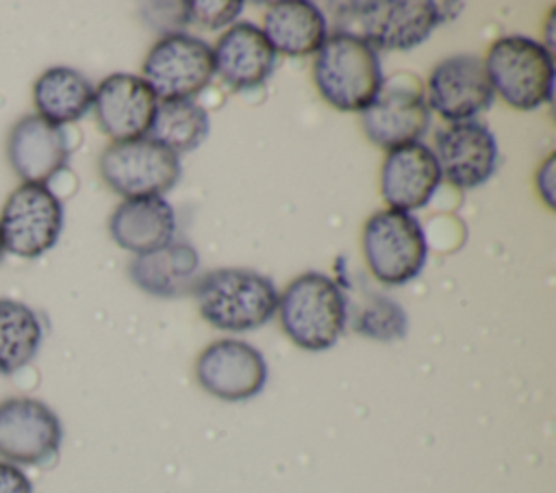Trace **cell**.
<instances>
[{
    "label": "cell",
    "mask_w": 556,
    "mask_h": 493,
    "mask_svg": "<svg viewBox=\"0 0 556 493\" xmlns=\"http://www.w3.org/2000/svg\"><path fill=\"white\" fill-rule=\"evenodd\" d=\"M278 313L285 334L308 352L332 347L348 321L341 287L319 271H306L291 280L278 298Z\"/></svg>",
    "instance_id": "obj_4"
},
{
    "label": "cell",
    "mask_w": 556,
    "mask_h": 493,
    "mask_svg": "<svg viewBox=\"0 0 556 493\" xmlns=\"http://www.w3.org/2000/svg\"><path fill=\"white\" fill-rule=\"evenodd\" d=\"M263 35L276 52L306 56L321 48L328 37V22L317 4L287 0L269 4L263 20Z\"/></svg>",
    "instance_id": "obj_20"
},
{
    "label": "cell",
    "mask_w": 556,
    "mask_h": 493,
    "mask_svg": "<svg viewBox=\"0 0 556 493\" xmlns=\"http://www.w3.org/2000/svg\"><path fill=\"white\" fill-rule=\"evenodd\" d=\"M211 130L208 113L193 100L161 102L146 137L159 141L174 154L195 150Z\"/></svg>",
    "instance_id": "obj_23"
},
{
    "label": "cell",
    "mask_w": 556,
    "mask_h": 493,
    "mask_svg": "<svg viewBox=\"0 0 556 493\" xmlns=\"http://www.w3.org/2000/svg\"><path fill=\"white\" fill-rule=\"evenodd\" d=\"M200 387L226 402H241L258 395L267 382L263 354L239 339L213 341L195 361Z\"/></svg>",
    "instance_id": "obj_11"
},
{
    "label": "cell",
    "mask_w": 556,
    "mask_h": 493,
    "mask_svg": "<svg viewBox=\"0 0 556 493\" xmlns=\"http://www.w3.org/2000/svg\"><path fill=\"white\" fill-rule=\"evenodd\" d=\"M7 156L22 182L48 185L70 159V143L61 126L35 115L20 117L7 139Z\"/></svg>",
    "instance_id": "obj_15"
},
{
    "label": "cell",
    "mask_w": 556,
    "mask_h": 493,
    "mask_svg": "<svg viewBox=\"0 0 556 493\" xmlns=\"http://www.w3.org/2000/svg\"><path fill=\"white\" fill-rule=\"evenodd\" d=\"M552 161H554V159L549 156V159H547V163H545V165H543V169H541L543 174H552ZM536 180H543V176L539 174V178H536ZM539 185H541V189H543V198H545V202H547L549 206H554V202H552V198H549V193H547V189L552 187V185H549V180H545V182H539Z\"/></svg>",
    "instance_id": "obj_28"
},
{
    "label": "cell",
    "mask_w": 556,
    "mask_h": 493,
    "mask_svg": "<svg viewBox=\"0 0 556 493\" xmlns=\"http://www.w3.org/2000/svg\"><path fill=\"white\" fill-rule=\"evenodd\" d=\"M0 493H33L30 478L7 460H0Z\"/></svg>",
    "instance_id": "obj_27"
},
{
    "label": "cell",
    "mask_w": 556,
    "mask_h": 493,
    "mask_svg": "<svg viewBox=\"0 0 556 493\" xmlns=\"http://www.w3.org/2000/svg\"><path fill=\"white\" fill-rule=\"evenodd\" d=\"M493 93L497 91L513 109L532 111L552 100L554 59L552 52L521 35L497 39L484 61Z\"/></svg>",
    "instance_id": "obj_5"
},
{
    "label": "cell",
    "mask_w": 556,
    "mask_h": 493,
    "mask_svg": "<svg viewBox=\"0 0 556 493\" xmlns=\"http://www.w3.org/2000/svg\"><path fill=\"white\" fill-rule=\"evenodd\" d=\"M441 182L434 152L415 141L391 148L382 163L380 191L395 211H415L430 202Z\"/></svg>",
    "instance_id": "obj_16"
},
{
    "label": "cell",
    "mask_w": 556,
    "mask_h": 493,
    "mask_svg": "<svg viewBox=\"0 0 556 493\" xmlns=\"http://www.w3.org/2000/svg\"><path fill=\"white\" fill-rule=\"evenodd\" d=\"M63 204L48 185L22 182L0 211V241L4 252L20 258L46 254L61 235Z\"/></svg>",
    "instance_id": "obj_9"
},
{
    "label": "cell",
    "mask_w": 556,
    "mask_h": 493,
    "mask_svg": "<svg viewBox=\"0 0 556 493\" xmlns=\"http://www.w3.org/2000/svg\"><path fill=\"white\" fill-rule=\"evenodd\" d=\"M200 256L185 241H172L154 252L135 256L128 271L139 289L159 298H178L195 285Z\"/></svg>",
    "instance_id": "obj_21"
},
{
    "label": "cell",
    "mask_w": 556,
    "mask_h": 493,
    "mask_svg": "<svg viewBox=\"0 0 556 493\" xmlns=\"http://www.w3.org/2000/svg\"><path fill=\"white\" fill-rule=\"evenodd\" d=\"M441 169L452 185L473 189L486 182L497 165V143L491 130L473 119L454 122L437 135L432 150Z\"/></svg>",
    "instance_id": "obj_14"
},
{
    "label": "cell",
    "mask_w": 556,
    "mask_h": 493,
    "mask_svg": "<svg viewBox=\"0 0 556 493\" xmlns=\"http://www.w3.org/2000/svg\"><path fill=\"white\" fill-rule=\"evenodd\" d=\"M361 115L367 137L384 150L419 141L430 126V109L421 91L397 85L382 87Z\"/></svg>",
    "instance_id": "obj_17"
},
{
    "label": "cell",
    "mask_w": 556,
    "mask_h": 493,
    "mask_svg": "<svg viewBox=\"0 0 556 493\" xmlns=\"http://www.w3.org/2000/svg\"><path fill=\"white\" fill-rule=\"evenodd\" d=\"M2 256H4V248H2V241H0V261H2Z\"/></svg>",
    "instance_id": "obj_29"
},
{
    "label": "cell",
    "mask_w": 556,
    "mask_h": 493,
    "mask_svg": "<svg viewBox=\"0 0 556 493\" xmlns=\"http://www.w3.org/2000/svg\"><path fill=\"white\" fill-rule=\"evenodd\" d=\"M313 80L319 96L339 111L363 113L384 87L378 52L350 33H332L317 50Z\"/></svg>",
    "instance_id": "obj_1"
},
{
    "label": "cell",
    "mask_w": 556,
    "mask_h": 493,
    "mask_svg": "<svg viewBox=\"0 0 556 493\" xmlns=\"http://www.w3.org/2000/svg\"><path fill=\"white\" fill-rule=\"evenodd\" d=\"M185 20L195 22L208 30L222 28L230 24L239 11L243 9L241 2H185Z\"/></svg>",
    "instance_id": "obj_26"
},
{
    "label": "cell",
    "mask_w": 556,
    "mask_h": 493,
    "mask_svg": "<svg viewBox=\"0 0 556 493\" xmlns=\"http://www.w3.org/2000/svg\"><path fill=\"white\" fill-rule=\"evenodd\" d=\"M354 328L371 339H397L406 332V315L393 300L376 295L358 311Z\"/></svg>",
    "instance_id": "obj_25"
},
{
    "label": "cell",
    "mask_w": 556,
    "mask_h": 493,
    "mask_svg": "<svg viewBox=\"0 0 556 493\" xmlns=\"http://www.w3.org/2000/svg\"><path fill=\"white\" fill-rule=\"evenodd\" d=\"M109 232L119 248L141 256L174 241L176 215L161 195L128 198L113 211Z\"/></svg>",
    "instance_id": "obj_19"
},
{
    "label": "cell",
    "mask_w": 556,
    "mask_h": 493,
    "mask_svg": "<svg viewBox=\"0 0 556 493\" xmlns=\"http://www.w3.org/2000/svg\"><path fill=\"white\" fill-rule=\"evenodd\" d=\"M363 250L374 278L389 287L417 278L428 256L421 224L410 213L395 208L378 211L367 219Z\"/></svg>",
    "instance_id": "obj_6"
},
{
    "label": "cell",
    "mask_w": 556,
    "mask_h": 493,
    "mask_svg": "<svg viewBox=\"0 0 556 493\" xmlns=\"http://www.w3.org/2000/svg\"><path fill=\"white\" fill-rule=\"evenodd\" d=\"M56 413L35 397L0 402V458L11 465H46L61 447Z\"/></svg>",
    "instance_id": "obj_10"
},
{
    "label": "cell",
    "mask_w": 556,
    "mask_h": 493,
    "mask_svg": "<svg viewBox=\"0 0 556 493\" xmlns=\"http://www.w3.org/2000/svg\"><path fill=\"white\" fill-rule=\"evenodd\" d=\"M159 98L150 85L135 74H111L93 89L96 119L113 141H130L146 137Z\"/></svg>",
    "instance_id": "obj_13"
},
{
    "label": "cell",
    "mask_w": 556,
    "mask_h": 493,
    "mask_svg": "<svg viewBox=\"0 0 556 493\" xmlns=\"http://www.w3.org/2000/svg\"><path fill=\"white\" fill-rule=\"evenodd\" d=\"M37 115L63 126L80 119L93 106V85L74 67H48L33 85Z\"/></svg>",
    "instance_id": "obj_22"
},
{
    "label": "cell",
    "mask_w": 556,
    "mask_h": 493,
    "mask_svg": "<svg viewBox=\"0 0 556 493\" xmlns=\"http://www.w3.org/2000/svg\"><path fill=\"white\" fill-rule=\"evenodd\" d=\"M213 76L215 59L211 46L187 33L165 35L143 61V80L161 102L193 100L208 87Z\"/></svg>",
    "instance_id": "obj_8"
},
{
    "label": "cell",
    "mask_w": 556,
    "mask_h": 493,
    "mask_svg": "<svg viewBox=\"0 0 556 493\" xmlns=\"http://www.w3.org/2000/svg\"><path fill=\"white\" fill-rule=\"evenodd\" d=\"M215 72L232 89L263 85L276 67V50L263 30L250 22L232 24L215 43Z\"/></svg>",
    "instance_id": "obj_18"
},
{
    "label": "cell",
    "mask_w": 556,
    "mask_h": 493,
    "mask_svg": "<svg viewBox=\"0 0 556 493\" xmlns=\"http://www.w3.org/2000/svg\"><path fill=\"white\" fill-rule=\"evenodd\" d=\"M484 61L473 54H456L434 65L428 78V109L443 119L467 122L493 104Z\"/></svg>",
    "instance_id": "obj_12"
},
{
    "label": "cell",
    "mask_w": 556,
    "mask_h": 493,
    "mask_svg": "<svg viewBox=\"0 0 556 493\" xmlns=\"http://www.w3.org/2000/svg\"><path fill=\"white\" fill-rule=\"evenodd\" d=\"M100 174L104 182L126 200L163 198L180 178V159L150 137L113 141L100 154Z\"/></svg>",
    "instance_id": "obj_7"
},
{
    "label": "cell",
    "mask_w": 556,
    "mask_h": 493,
    "mask_svg": "<svg viewBox=\"0 0 556 493\" xmlns=\"http://www.w3.org/2000/svg\"><path fill=\"white\" fill-rule=\"evenodd\" d=\"M41 345V324L33 308L0 298V374L26 367Z\"/></svg>",
    "instance_id": "obj_24"
},
{
    "label": "cell",
    "mask_w": 556,
    "mask_h": 493,
    "mask_svg": "<svg viewBox=\"0 0 556 493\" xmlns=\"http://www.w3.org/2000/svg\"><path fill=\"white\" fill-rule=\"evenodd\" d=\"M450 2L430 0H382L339 4V33L367 41L374 50H410L424 43L430 33L454 11Z\"/></svg>",
    "instance_id": "obj_3"
},
{
    "label": "cell",
    "mask_w": 556,
    "mask_h": 493,
    "mask_svg": "<svg viewBox=\"0 0 556 493\" xmlns=\"http://www.w3.org/2000/svg\"><path fill=\"white\" fill-rule=\"evenodd\" d=\"M200 315L219 330L243 332L267 324L278 311L274 282L241 267L213 269L193 285Z\"/></svg>",
    "instance_id": "obj_2"
}]
</instances>
